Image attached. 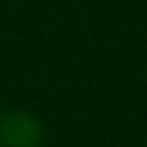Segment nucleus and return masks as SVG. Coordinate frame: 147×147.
<instances>
[{
	"label": "nucleus",
	"mask_w": 147,
	"mask_h": 147,
	"mask_svg": "<svg viewBox=\"0 0 147 147\" xmlns=\"http://www.w3.org/2000/svg\"><path fill=\"white\" fill-rule=\"evenodd\" d=\"M44 144V125L31 113L9 110L0 113V147H41Z\"/></svg>",
	"instance_id": "nucleus-1"
}]
</instances>
